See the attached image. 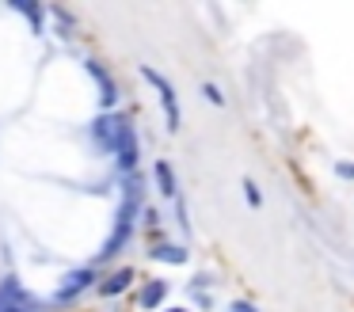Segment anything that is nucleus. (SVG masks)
<instances>
[{
  "label": "nucleus",
  "mask_w": 354,
  "mask_h": 312,
  "mask_svg": "<svg viewBox=\"0 0 354 312\" xmlns=\"http://www.w3.org/2000/svg\"><path fill=\"white\" fill-rule=\"evenodd\" d=\"M16 8H19V12H24V15H27V19H35V23L42 19V12H39V8H35V4H16Z\"/></svg>",
  "instance_id": "nucleus-13"
},
{
  "label": "nucleus",
  "mask_w": 354,
  "mask_h": 312,
  "mask_svg": "<svg viewBox=\"0 0 354 312\" xmlns=\"http://www.w3.org/2000/svg\"><path fill=\"white\" fill-rule=\"evenodd\" d=\"M156 187H160V194L176 198V172H171V164H156Z\"/></svg>",
  "instance_id": "nucleus-8"
},
{
  "label": "nucleus",
  "mask_w": 354,
  "mask_h": 312,
  "mask_svg": "<svg viewBox=\"0 0 354 312\" xmlns=\"http://www.w3.org/2000/svg\"><path fill=\"white\" fill-rule=\"evenodd\" d=\"M141 76H145V80L153 84L156 91H160V103H164V114H168V129H171V134H176V129H179V103H176V88H171V84L164 80V76L156 73V68H149V65L141 68Z\"/></svg>",
  "instance_id": "nucleus-3"
},
{
  "label": "nucleus",
  "mask_w": 354,
  "mask_h": 312,
  "mask_svg": "<svg viewBox=\"0 0 354 312\" xmlns=\"http://www.w3.org/2000/svg\"><path fill=\"white\" fill-rule=\"evenodd\" d=\"M244 194H248V202H252V205H259V202H263V198H259V190H255V183H252V179H244Z\"/></svg>",
  "instance_id": "nucleus-12"
},
{
  "label": "nucleus",
  "mask_w": 354,
  "mask_h": 312,
  "mask_svg": "<svg viewBox=\"0 0 354 312\" xmlns=\"http://www.w3.org/2000/svg\"><path fill=\"white\" fill-rule=\"evenodd\" d=\"M229 312H255V309H252V304H248V301H236V304H232Z\"/></svg>",
  "instance_id": "nucleus-15"
},
{
  "label": "nucleus",
  "mask_w": 354,
  "mask_h": 312,
  "mask_svg": "<svg viewBox=\"0 0 354 312\" xmlns=\"http://www.w3.org/2000/svg\"><path fill=\"white\" fill-rule=\"evenodd\" d=\"M115 156H118V167H122V172H133V164H138V137H133L130 122L122 126V137H118V145H115Z\"/></svg>",
  "instance_id": "nucleus-5"
},
{
  "label": "nucleus",
  "mask_w": 354,
  "mask_h": 312,
  "mask_svg": "<svg viewBox=\"0 0 354 312\" xmlns=\"http://www.w3.org/2000/svg\"><path fill=\"white\" fill-rule=\"evenodd\" d=\"M95 282V270L92 266H77V270H69L62 278V286L54 289V304H69V301H77L80 293H84L88 286Z\"/></svg>",
  "instance_id": "nucleus-2"
},
{
  "label": "nucleus",
  "mask_w": 354,
  "mask_h": 312,
  "mask_svg": "<svg viewBox=\"0 0 354 312\" xmlns=\"http://www.w3.org/2000/svg\"><path fill=\"white\" fill-rule=\"evenodd\" d=\"M168 312H183V309H168Z\"/></svg>",
  "instance_id": "nucleus-17"
},
{
  "label": "nucleus",
  "mask_w": 354,
  "mask_h": 312,
  "mask_svg": "<svg viewBox=\"0 0 354 312\" xmlns=\"http://www.w3.org/2000/svg\"><path fill=\"white\" fill-rule=\"evenodd\" d=\"M153 259H160V263H183L187 251L183 248H153Z\"/></svg>",
  "instance_id": "nucleus-10"
},
{
  "label": "nucleus",
  "mask_w": 354,
  "mask_h": 312,
  "mask_svg": "<svg viewBox=\"0 0 354 312\" xmlns=\"http://www.w3.org/2000/svg\"><path fill=\"white\" fill-rule=\"evenodd\" d=\"M202 95H206V99H209V103H217V107H221V103H225V95H221V91H217V88H214V84H206V88H202Z\"/></svg>",
  "instance_id": "nucleus-11"
},
{
  "label": "nucleus",
  "mask_w": 354,
  "mask_h": 312,
  "mask_svg": "<svg viewBox=\"0 0 354 312\" xmlns=\"http://www.w3.org/2000/svg\"><path fill=\"white\" fill-rule=\"evenodd\" d=\"M130 282H133V270H115L111 278L100 282V293H103V297H118L126 286H130Z\"/></svg>",
  "instance_id": "nucleus-7"
},
{
  "label": "nucleus",
  "mask_w": 354,
  "mask_h": 312,
  "mask_svg": "<svg viewBox=\"0 0 354 312\" xmlns=\"http://www.w3.org/2000/svg\"><path fill=\"white\" fill-rule=\"evenodd\" d=\"M0 312H31V309H24V304H0Z\"/></svg>",
  "instance_id": "nucleus-16"
},
{
  "label": "nucleus",
  "mask_w": 354,
  "mask_h": 312,
  "mask_svg": "<svg viewBox=\"0 0 354 312\" xmlns=\"http://www.w3.org/2000/svg\"><path fill=\"white\" fill-rule=\"evenodd\" d=\"M164 293H168V286H164V282H149L145 293H141V309H156V304L164 301Z\"/></svg>",
  "instance_id": "nucleus-9"
},
{
  "label": "nucleus",
  "mask_w": 354,
  "mask_h": 312,
  "mask_svg": "<svg viewBox=\"0 0 354 312\" xmlns=\"http://www.w3.org/2000/svg\"><path fill=\"white\" fill-rule=\"evenodd\" d=\"M88 73L100 80V103L103 107H115V80H111V76L100 68V61H88Z\"/></svg>",
  "instance_id": "nucleus-6"
},
{
  "label": "nucleus",
  "mask_w": 354,
  "mask_h": 312,
  "mask_svg": "<svg viewBox=\"0 0 354 312\" xmlns=\"http://www.w3.org/2000/svg\"><path fill=\"white\" fill-rule=\"evenodd\" d=\"M335 172H339V175H346V179H354V164H339Z\"/></svg>",
  "instance_id": "nucleus-14"
},
{
  "label": "nucleus",
  "mask_w": 354,
  "mask_h": 312,
  "mask_svg": "<svg viewBox=\"0 0 354 312\" xmlns=\"http://www.w3.org/2000/svg\"><path fill=\"white\" fill-rule=\"evenodd\" d=\"M138 202H141V190H138V175H130V179H126V202H122V210H118L115 232L107 236V244H103L100 259H115L118 251L126 248V240H130V232H133V217H138Z\"/></svg>",
  "instance_id": "nucleus-1"
},
{
  "label": "nucleus",
  "mask_w": 354,
  "mask_h": 312,
  "mask_svg": "<svg viewBox=\"0 0 354 312\" xmlns=\"http://www.w3.org/2000/svg\"><path fill=\"white\" fill-rule=\"evenodd\" d=\"M122 126H126V118H122V114H100V118L92 122L95 145H100L103 152H115L118 137H122Z\"/></svg>",
  "instance_id": "nucleus-4"
}]
</instances>
